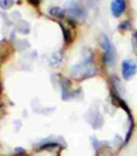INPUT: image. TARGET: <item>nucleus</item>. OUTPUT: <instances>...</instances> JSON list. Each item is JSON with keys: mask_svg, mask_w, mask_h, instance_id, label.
Instances as JSON below:
<instances>
[{"mask_svg": "<svg viewBox=\"0 0 137 156\" xmlns=\"http://www.w3.org/2000/svg\"><path fill=\"white\" fill-rule=\"evenodd\" d=\"M121 70H122V77H124L126 81H129L135 77V74L137 71V65L133 62V60L125 59L121 65Z\"/></svg>", "mask_w": 137, "mask_h": 156, "instance_id": "7ed1b4c3", "label": "nucleus"}, {"mask_svg": "<svg viewBox=\"0 0 137 156\" xmlns=\"http://www.w3.org/2000/svg\"><path fill=\"white\" fill-rule=\"evenodd\" d=\"M65 11H66V14H69V15L73 16V18H82L84 16V10L81 8V5L75 2L70 3V5Z\"/></svg>", "mask_w": 137, "mask_h": 156, "instance_id": "39448f33", "label": "nucleus"}, {"mask_svg": "<svg viewBox=\"0 0 137 156\" xmlns=\"http://www.w3.org/2000/svg\"><path fill=\"white\" fill-rule=\"evenodd\" d=\"M132 47H133L135 54L137 55V32H135L133 33V36H132Z\"/></svg>", "mask_w": 137, "mask_h": 156, "instance_id": "9b49d317", "label": "nucleus"}, {"mask_svg": "<svg viewBox=\"0 0 137 156\" xmlns=\"http://www.w3.org/2000/svg\"><path fill=\"white\" fill-rule=\"evenodd\" d=\"M96 73V67L93 66L92 60H84L81 63H77L74 65L71 69H70V74L74 80H85V78H89L92 76H95Z\"/></svg>", "mask_w": 137, "mask_h": 156, "instance_id": "f257e3e1", "label": "nucleus"}, {"mask_svg": "<svg viewBox=\"0 0 137 156\" xmlns=\"http://www.w3.org/2000/svg\"><path fill=\"white\" fill-rule=\"evenodd\" d=\"M60 27H62V30H63V37H65V41L66 43H71V40H73V36H71V33L69 32V29H66V26L65 25H60Z\"/></svg>", "mask_w": 137, "mask_h": 156, "instance_id": "6e6552de", "label": "nucleus"}, {"mask_svg": "<svg viewBox=\"0 0 137 156\" xmlns=\"http://www.w3.org/2000/svg\"><path fill=\"white\" fill-rule=\"evenodd\" d=\"M111 14L114 16H121L126 10V0H113L111 2Z\"/></svg>", "mask_w": 137, "mask_h": 156, "instance_id": "20e7f679", "label": "nucleus"}, {"mask_svg": "<svg viewBox=\"0 0 137 156\" xmlns=\"http://www.w3.org/2000/svg\"><path fill=\"white\" fill-rule=\"evenodd\" d=\"M100 45H102L103 51H104V62L108 66H114L117 63V51L114 44L106 34L100 36Z\"/></svg>", "mask_w": 137, "mask_h": 156, "instance_id": "f03ea898", "label": "nucleus"}, {"mask_svg": "<svg viewBox=\"0 0 137 156\" xmlns=\"http://www.w3.org/2000/svg\"><path fill=\"white\" fill-rule=\"evenodd\" d=\"M14 4V0H0V8L2 10H10Z\"/></svg>", "mask_w": 137, "mask_h": 156, "instance_id": "1a4fd4ad", "label": "nucleus"}, {"mask_svg": "<svg viewBox=\"0 0 137 156\" xmlns=\"http://www.w3.org/2000/svg\"><path fill=\"white\" fill-rule=\"evenodd\" d=\"M49 14H51L52 16H56V18H65L66 11L60 7H52L51 10H49Z\"/></svg>", "mask_w": 137, "mask_h": 156, "instance_id": "0eeeda50", "label": "nucleus"}, {"mask_svg": "<svg viewBox=\"0 0 137 156\" xmlns=\"http://www.w3.org/2000/svg\"><path fill=\"white\" fill-rule=\"evenodd\" d=\"M62 80V99L63 100H67L70 99V92H71V83L69 82L67 80H65V78H60Z\"/></svg>", "mask_w": 137, "mask_h": 156, "instance_id": "423d86ee", "label": "nucleus"}, {"mask_svg": "<svg viewBox=\"0 0 137 156\" xmlns=\"http://www.w3.org/2000/svg\"><path fill=\"white\" fill-rule=\"evenodd\" d=\"M130 22L129 21H125V22H122V23H119V26H118V29H119V32H126V30H129L130 29Z\"/></svg>", "mask_w": 137, "mask_h": 156, "instance_id": "9d476101", "label": "nucleus"}]
</instances>
